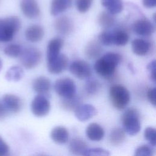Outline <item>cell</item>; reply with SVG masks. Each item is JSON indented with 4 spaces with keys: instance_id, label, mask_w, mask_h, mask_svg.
<instances>
[{
    "instance_id": "13",
    "label": "cell",
    "mask_w": 156,
    "mask_h": 156,
    "mask_svg": "<svg viewBox=\"0 0 156 156\" xmlns=\"http://www.w3.org/2000/svg\"><path fill=\"white\" fill-rule=\"evenodd\" d=\"M96 108L91 104H80L74 110L76 118L80 121H86L96 115Z\"/></svg>"
},
{
    "instance_id": "33",
    "label": "cell",
    "mask_w": 156,
    "mask_h": 156,
    "mask_svg": "<svg viewBox=\"0 0 156 156\" xmlns=\"http://www.w3.org/2000/svg\"><path fill=\"white\" fill-rule=\"evenodd\" d=\"M110 154L109 151L100 147L87 149L83 155L86 156H108Z\"/></svg>"
},
{
    "instance_id": "7",
    "label": "cell",
    "mask_w": 156,
    "mask_h": 156,
    "mask_svg": "<svg viewBox=\"0 0 156 156\" xmlns=\"http://www.w3.org/2000/svg\"><path fill=\"white\" fill-rule=\"evenodd\" d=\"M32 113L37 117L46 116L50 111L51 104L49 101L42 94H38L33 99L31 105Z\"/></svg>"
},
{
    "instance_id": "14",
    "label": "cell",
    "mask_w": 156,
    "mask_h": 156,
    "mask_svg": "<svg viewBox=\"0 0 156 156\" xmlns=\"http://www.w3.org/2000/svg\"><path fill=\"white\" fill-rule=\"evenodd\" d=\"M54 27L59 34L67 35L73 31L74 24L71 18L66 16H62L55 21Z\"/></svg>"
},
{
    "instance_id": "2",
    "label": "cell",
    "mask_w": 156,
    "mask_h": 156,
    "mask_svg": "<svg viewBox=\"0 0 156 156\" xmlns=\"http://www.w3.org/2000/svg\"><path fill=\"white\" fill-rule=\"evenodd\" d=\"M21 22L16 16L0 18V41H11L21 28Z\"/></svg>"
},
{
    "instance_id": "42",
    "label": "cell",
    "mask_w": 156,
    "mask_h": 156,
    "mask_svg": "<svg viewBox=\"0 0 156 156\" xmlns=\"http://www.w3.org/2000/svg\"><path fill=\"white\" fill-rule=\"evenodd\" d=\"M2 63L1 60L0 59V71H1V68H2Z\"/></svg>"
},
{
    "instance_id": "19",
    "label": "cell",
    "mask_w": 156,
    "mask_h": 156,
    "mask_svg": "<svg viewBox=\"0 0 156 156\" xmlns=\"http://www.w3.org/2000/svg\"><path fill=\"white\" fill-rule=\"evenodd\" d=\"M50 136L54 143L64 144L68 140L69 132L65 127L57 126L52 129Z\"/></svg>"
},
{
    "instance_id": "27",
    "label": "cell",
    "mask_w": 156,
    "mask_h": 156,
    "mask_svg": "<svg viewBox=\"0 0 156 156\" xmlns=\"http://www.w3.org/2000/svg\"><path fill=\"white\" fill-rule=\"evenodd\" d=\"M24 76V71L21 67L19 66H12L6 72L5 77L6 80L11 82H18Z\"/></svg>"
},
{
    "instance_id": "11",
    "label": "cell",
    "mask_w": 156,
    "mask_h": 156,
    "mask_svg": "<svg viewBox=\"0 0 156 156\" xmlns=\"http://www.w3.org/2000/svg\"><path fill=\"white\" fill-rule=\"evenodd\" d=\"M1 101L9 113H17L22 108L23 102L16 95L13 94H4Z\"/></svg>"
},
{
    "instance_id": "24",
    "label": "cell",
    "mask_w": 156,
    "mask_h": 156,
    "mask_svg": "<svg viewBox=\"0 0 156 156\" xmlns=\"http://www.w3.org/2000/svg\"><path fill=\"white\" fill-rule=\"evenodd\" d=\"M126 134L124 130L121 127H115L110 132L109 141L112 145L118 146L124 142Z\"/></svg>"
},
{
    "instance_id": "36",
    "label": "cell",
    "mask_w": 156,
    "mask_h": 156,
    "mask_svg": "<svg viewBox=\"0 0 156 156\" xmlns=\"http://www.w3.org/2000/svg\"><path fill=\"white\" fill-rule=\"evenodd\" d=\"M153 153L154 151L151 146L143 144L136 149L134 155L135 156H151L153 155Z\"/></svg>"
},
{
    "instance_id": "17",
    "label": "cell",
    "mask_w": 156,
    "mask_h": 156,
    "mask_svg": "<svg viewBox=\"0 0 156 156\" xmlns=\"http://www.w3.org/2000/svg\"><path fill=\"white\" fill-rule=\"evenodd\" d=\"M87 136L91 141H101L104 136V129L98 123H90L86 128Z\"/></svg>"
},
{
    "instance_id": "15",
    "label": "cell",
    "mask_w": 156,
    "mask_h": 156,
    "mask_svg": "<svg viewBox=\"0 0 156 156\" xmlns=\"http://www.w3.org/2000/svg\"><path fill=\"white\" fill-rule=\"evenodd\" d=\"M63 44L62 39L59 37L54 38L48 42L46 50L47 62L54 59L59 55Z\"/></svg>"
},
{
    "instance_id": "39",
    "label": "cell",
    "mask_w": 156,
    "mask_h": 156,
    "mask_svg": "<svg viewBox=\"0 0 156 156\" xmlns=\"http://www.w3.org/2000/svg\"><path fill=\"white\" fill-rule=\"evenodd\" d=\"M155 93H156V89L155 87L151 88L148 90L147 92V97L150 102V103L153 105L155 106L156 104V100H155Z\"/></svg>"
},
{
    "instance_id": "5",
    "label": "cell",
    "mask_w": 156,
    "mask_h": 156,
    "mask_svg": "<svg viewBox=\"0 0 156 156\" xmlns=\"http://www.w3.org/2000/svg\"><path fill=\"white\" fill-rule=\"evenodd\" d=\"M19 57L23 67L26 69H32L40 63L41 59V53L36 48L27 47L22 50Z\"/></svg>"
},
{
    "instance_id": "26",
    "label": "cell",
    "mask_w": 156,
    "mask_h": 156,
    "mask_svg": "<svg viewBox=\"0 0 156 156\" xmlns=\"http://www.w3.org/2000/svg\"><path fill=\"white\" fill-rule=\"evenodd\" d=\"M102 52V49L99 44V42L91 41L89 42L85 48V52L87 57L89 58H98Z\"/></svg>"
},
{
    "instance_id": "21",
    "label": "cell",
    "mask_w": 156,
    "mask_h": 156,
    "mask_svg": "<svg viewBox=\"0 0 156 156\" xmlns=\"http://www.w3.org/2000/svg\"><path fill=\"white\" fill-rule=\"evenodd\" d=\"M32 88L38 94H45L47 93L51 88V82L46 77L41 76L34 80Z\"/></svg>"
},
{
    "instance_id": "6",
    "label": "cell",
    "mask_w": 156,
    "mask_h": 156,
    "mask_svg": "<svg viewBox=\"0 0 156 156\" xmlns=\"http://www.w3.org/2000/svg\"><path fill=\"white\" fill-rule=\"evenodd\" d=\"M54 90L60 97L68 98L76 95V85L74 80L69 77L60 78L55 82Z\"/></svg>"
},
{
    "instance_id": "12",
    "label": "cell",
    "mask_w": 156,
    "mask_h": 156,
    "mask_svg": "<svg viewBox=\"0 0 156 156\" xmlns=\"http://www.w3.org/2000/svg\"><path fill=\"white\" fill-rule=\"evenodd\" d=\"M133 29L139 35L148 37L154 32L155 27L149 20L147 19H139L134 22Z\"/></svg>"
},
{
    "instance_id": "35",
    "label": "cell",
    "mask_w": 156,
    "mask_h": 156,
    "mask_svg": "<svg viewBox=\"0 0 156 156\" xmlns=\"http://www.w3.org/2000/svg\"><path fill=\"white\" fill-rule=\"evenodd\" d=\"M93 0H76L77 10L82 13H86L90 9Z\"/></svg>"
},
{
    "instance_id": "9",
    "label": "cell",
    "mask_w": 156,
    "mask_h": 156,
    "mask_svg": "<svg viewBox=\"0 0 156 156\" xmlns=\"http://www.w3.org/2000/svg\"><path fill=\"white\" fill-rule=\"evenodd\" d=\"M68 65V58L65 54H60L54 59L47 62V68L49 73L58 74L64 71Z\"/></svg>"
},
{
    "instance_id": "8",
    "label": "cell",
    "mask_w": 156,
    "mask_h": 156,
    "mask_svg": "<svg viewBox=\"0 0 156 156\" xmlns=\"http://www.w3.org/2000/svg\"><path fill=\"white\" fill-rule=\"evenodd\" d=\"M69 71L75 77L80 79H87L91 76V68L85 61L77 60L73 62L69 67Z\"/></svg>"
},
{
    "instance_id": "22",
    "label": "cell",
    "mask_w": 156,
    "mask_h": 156,
    "mask_svg": "<svg viewBox=\"0 0 156 156\" xmlns=\"http://www.w3.org/2000/svg\"><path fill=\"white\" fill-rule=\"evenodd\" d=\"M87 149V144L82 138H74L72 139L69 143V151L74 155H83Z\"/></svg>"
},
{
    "instance_id": "28",
    "label": "cell",
    "mask_w": 156,
    "mask_h": 156,
    "mask_svg": "<svg viewBox=\"0 0 156 156\" xmlns=\"http://www.w3.org/2000/svg\"><path fill=\"white\" fill-rule=\"evenodd\" d=\"M129 35L123 30H117L113 32V43L116 46H124L129 41Z\"/></svg>"
},
{
    "instance_id": "3",
    "label": "cell",
    "mask_w": 156,
    "mask_h": 156,
    "mask_svg": "<svg viewBox=\"0 0 156 156\" xmlns=\"http://www.w3.org/2000/svg\"><path fill=\"white\" fill-rule=\"evenodd\" d=\"M109 96L112 104L118 110L125 108L130 99L129 90L123 85L119 84L111 86L109 90Z\"/></svg>"
},
{
    "instance_id": "34",
    "label": "cell",
    "mask_w": 156,
    "mask_h": 156,
    "mask_svg": "<svg viewBox=\"0 0 156 156\" xmlns=\"http://www.w3.org/2000/svg\"><path fill=\"white\" fill-rule=\"evenodd\" d=\"M155 129L152 127H148L145 129L144 132V138L149 141L150 144L155 147L156 144V135Z\"/></svg>"
},
{
    "instance_id": "30",
    "label": "cell",
    "mask_w": 156,
    "mask_h": 156,
    "mask_svg": "<svg viewBox=\"0 0 156 156\" xmlns=\"http://www.w3.org/2000/svg\"><path fill=\"white\" fill-rule=\"evenodd\" d=\"M101 88V85L99 82L94 78H87L85 83V88L86 92L89 95H94Z\"/></svg>"
},
{
    "instance_id": "23",
    "label": "cell",
    "mask_w": 156,
    "mask_h": 156,
    "mask_svg": "<svg viewBox=\"0 0 156 156\" xmlns=\"http://www.w3.org/2000/svg\"><path fill=\"white\" fill-rule=\"evenodd\" d=\"M102 6L107 11L113 15L121 13L123 10V2L122 0H101Z\"/></svg>"
},
{
    "instance_id": "4",
    "label": "cell",
    "mask_w": 156,
    "mask_h": 156,
    "mask_svg": "<svg viewBox=\"0 0 156 156\" xmlns=\"http://www.w3.org/2000/svg\"><path fill=\"white\" fill-rule=\"evenodd\" d=\"M124 130L128 135L133 136L137 134L141 129L140 113L135 108L127 109L122 116Z\"/></svg>"
},
{
    "instance_id": "40",
    "label": "cell",
    "mask_w": 156,
    "mask_h": 156,
    "mask_svg": "<svg viewBox=\"0 0 156 156\" xmlns=\"http://www.w3.org/2000/svg\"><path fill=\"white\" fill-rule=\"evenodd\" d=\"M7 110L4 106L2 101H0V120L5 118L9 114Z\"/></svg>"
},
{
    "instance_id": "20",
    "label": "cell",
    "mask_w": 156,
    "mask_h": 156,
    "mask_svg": "<svg viewBox=\"0 0 156 156\" xmlns=\"http://www.w3.org/2000/svg\"><path fill=\"white\" fill-rule=\"evenodd\" d=\"M73 4V0H52L51 4V14L57 16L69 9Z\"/></svg>"
},
{
    "instance_id": "38",
    "label": "cell",
    "mask_w": 156,
    "mask_h": 156,
    "mask_svg": "<svg viewBox=\"0 0 156 156\" xmlns=\"http://www.w3.org/2000/svg\"><path fill=\"white\" fill-rule=\"evenodd\" d=\"M10 148L7 143L0 136V156H6L9 154Z\"/></svg>"
},
{
    "instance_id": "1",
    "label": "cell",
    "mask_w": 156,
    "mask_h": 156,
    "mask_svg": "<svg viewBox=\"0 0 156 156\" xmlns=\"http://www.w3.org/2000/svg\"><path fill=\"white\" fill-rule=\"evenodd\" d=\"M121 59V55L118 53L107 52L96 60L94 65V70L101 77H112Z\"/></svg>"
},
{
    "instance_id": "41",
    "label": "cell",
    "mask_w": 156,
    "mask_h": 156,
    "mask_svg": "<svg viewBox=\"0 0 156 156\" xmlns=\"http://www.w3.org/2000/svg\"><path fill=\"white\" fill-rule=\"evenodd\" d=\"M143 5L146 8L151 9L155 7L156 0H142Z\"/></svg>"
},
{
    "instance_id": "10",
    "label": "cell",
    "mask_w": 156,
    "mask_h": 156,
    "mask_svg": "<svg viewBox=\"0 0 156 156\" xmlns=\"http://www.w3.org/2000/svg\"><path fill=\"white\" fill-rule=\"evenodd\" d=\"M20 8L23 15L29 19H35L41 13L40 7L36 0H21Z\"/></svg>"
},
{
    "instance_id": "18",
    "label": "cell",
    "mask_w": 156,
    "mask_h": 156,
    "mask_svg": "<svg viewBox=\"0 0 156 156\" xmlns=\"http://www.w3.org/2000/svg\"><path fill=\"white\" fill-rule=\"evenodd\" d=\"M133 52L139 56L146 55L151 49V43L142 38H135L132 41Z\"/></svg>"
},
{
    "instance_id": "37",
    "label": "cell",
    "mask_w": 156,
    "mask_h": 156,
    "mask_svg": "<svg viewBox=\"0 0 156 156\" xmlns=\"http://www.w3.org/2000/svg\"><path fill=\"white\" fill-rule=\"evenodd\" d=\"M155 69H156V62L155 60L151 61L147 66V69L149 73V76L151 80L155 83L156 82V74H155Z\"/></svg>"
},
{
    "instance_id": "31",
    "label": "cell",
    "mask_w": 156,
    "mask_h": 156,
    "mask_svg": "<svg viewBox=\"0 0 156 156\" xmlns=\"http://www.w3.org/2000/svg\"><path fill=\"white\" fill-rule=\"evenodd\" d=\"M23 48L18 44H10L5 47L4 49V53L5 55L10 57H18L20 55Z\"/></svg>"
},
{
    "instance_id": "32",
    "label": "cell",
    "mask_w": 156,
    "mask_h": 156,
    "mask_svg": "<svg viewBox=\"0 0 156 156\" xmlns=\"http://www.w3.org/2000/svg\"><path fill=\"white\" fill-rule=\"evenodd\" d=\"M99 42L104 46H111L113 43V32L104 30L101 32L98 35Z\"/></svg>"
},
{
    "instance_id": "25",
    "label": "cell",
    "mask_w": 156,
    "mask_h": 156,
    "mask_svg": "<svg viewBox=\"0 0 156 156\" xmlns=\"http://www.w3.org/2000/svg\"><path fill=\"white\" fill-rule=\"evenodd\" d=\"M98 22L100 26L105 29L111 28L115 23L114 15L108 11H103L99 13L98 17Z\"/></svg>"
},
{
    "instance_id": "29",
    "label": "cell",
    "mask_w": 156,
    "mask_h": 156,
    "mask_svg": "<svg viewBox=\"0 0 156 156\" xmlns=\"http://www.w3.org/2000/svg\"><path fill=\"white\" fill-rule=\"evenodd\" d=\"M80 102V99L75 95L71 98H63L61 101V104L64 109L69 111H74L76 108L81 104Z\"/></svg>"
},
{
    "instance_id": "16",
    "label": "cell",
    "mask_w": 156,
    "mask_h": 156,
    "mask_svg": "<svg viewBox=\"0 0 156 156\" xmlns=\"http://www.w3.org/2000/svg\"><path fill=\"white\" fill-rule=\"evenodd\" d=\"M44 35L43 28L38 24H33L29 26L25 31V37L27 40L36 43L43 38Z\"/></svg>"
}]
</instances>
